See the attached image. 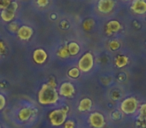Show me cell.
<instances>
[{"label":"cell","instance_id":"obj_1","mask_svg":"<svg viewBox=\"0 0 146 128\" xmlns=\"http://www.w3.org/2000/svg\"><path fill=\"white\" fill-rule=\"evenodd\" d=\"M59 100V93L55 88H52L47 83L41 86L38 92V102L41 105H54Z\"/></svg>","mask_w":146,"mask_h":128},{"label":"cell","instance_id":"obj_2","mask_svg":"<svg viewBox=\"0 0 146 128\" xmlns=\"http://www.w3.org/2000/svg\"><path fill=\"white\" fill-rule=\"evenodd\" d=\"M69 111V108L67 106L62 108H57L49 112L48 120L50 122L51 126L53 127H60L65 123L67 120V113Z\"/></svg>","mask_w":146,"mask_h":128},{"label":"cell","instance_id":"obj_3","mask_svg":"<svg viewBox=\"0 0 146 128\" xmlns=\"http://www.w3.org/2000/svg\"><path fill=\"white\" fill-rule=\"evenodd\" d=\"M139 108V102L135 97H127L121 102L120 104V110L123 112L124 114H128L131 115L134 114Z\"/></svg>","mask_w":146,"mask_h":128},{"label":"cell","instance_id":"obj_4","mask_svg":"<svg viewBox=\"0 0 146 128\" xmlns=\"http://www.w3.org/2000/svg\"><path fill=\"white\" fill-rule=\"evenodd\" d=\"M94 57L91 52H86L78 61V69L81 72H89L93 68Z\"/></svg>","mask_w":146,"mask_h":128},{"label":"cell","instance_id":"obj_5","mask_svg":"<svg viewBox=\"0 0 146 128\" xmlns=\"http://www.w3.org/2000/svg\"><path fill=\"white\" fill-rule=\"evenodd\" d=\"M36 112L37 110L32 106H24L17 111V120L21 123H27L34 117Z\"/></svg>","mask_w":146,"mask_h":128},{"label":"cell","instance_id":"obj_6","mask_svg":"<svg viewBox=\"0 0 146 128\" xmlns=\"http://www.w3.org/2000/svg\"><path fill=\"white\" fill-rule=\"evenodd\" d=\"M88 123L92 128H104L106 125V120L102 113L92 112L88 117Z\"/></svg>","mask_w":146,"mask_h":128},{"label":"cell","instance_id":"obj_7","mask_svg":"<svg viewBox=\"0 0 146 128\" xmlns=\"http://www.w3.org/2000/svg\"><path fill=\"white\" fill-rule=\"evenodd\" d=\"M58 93L60 96L70 98L75 93V87H74V85H73L71 82H63V83L59 86Z\"/></svg>","mask_w":146,"mask_h":128},{"label":"cell","instance_id":"obj_8","mask_svg":"<svg viewBox=\"0 0 146 128\" xmlns=\"http://www.w3.org/2000/svg\"><path fill=\"white\" fill-rule=\"evenodd\" d=\"M17 7H18L17 2H12V4L8 8L1 11V19L5 22H11L15 17V12L17 10Z\"/></svg>","mask_w":146,"mask_h":128},{"label":"cell","instance_id":"obj_9","mask_svg":"<svg viewBox=\"0 0 146 128\" xmlns=\"http://www.w3.org/2000/svg\"><path fill=\"white\" fill-rule=\"evenodd\" d=\"M115 2L113 0H99L97 3V8L101 13H109L113 10Z\"/></svg>","mask_w":146,"mask_h":128},{"label":"cell","instance_id":"obj_10","mask_svg":"<svg viewBox=\"0 0 146 128\" xmlns=\"http://www.w3.org/2000/svg\"><path fill=\"white\" fill-rule=\"evenodd\" d=\"M32 57H33V61H34L36 64L41 65V64H44L45 61L47 60V57H48V55H47L46 51H45L44 49L37 48V49H35V50L33 51Z\"/></svg>","mask_w":146,"mask_h":128},{"label":"cell","instance_id":"obj_11","mask_svg":"<svg viewBox=\"0 0 146 128\" xmlns=\"http://www.w3.org/2000/svg\"><path fill=\"white\" fill-rule=\"evenodd\" d=\"M131 10L135 14H145L146 13V1L145 0H133L131 4Z\"/></svg>","mask_w":146,"mask_h":128},{"label":"cell","instance_id":"obj_12","mask_svg":"<svg viewBox=\"0 0 146 128\" xmlns=\"http://www.w3.org/2000/svg\"><path fill=\"white\" fill-rule=\"evenodd\" d=\"M17 35L21 40H29L33 35V29L30 26L23 25V26H20L19 30L17 31Z\"/></svg>","mask_w":146,"mask_h":128},{"label":"cell","instance_id":"obj_13","mask_svg":"<svg viewBox=\"0 0 146 128\" xmlns=\"http://www.w3.org/2000/svg\"><path fill=\"white\" fill-rule=\"evenodd\" d=\"M122 29V25L120 24L119 21L117 20H111L106 24V27H105V33L110 36L111 34L115 32H118Z\"/></svg>","mask_w":146,"mask_h":128},{"label":"cell","instance_id":"obj_14","mask_svg":"<svg viewBox=\"0 0 146 128\" xmlns=\"http://www.w3.org/2000/svg\"><path fill=\"white\" fill-rule=\"evenodd\" d=\"M92 105H93V102L90 98L85 97L82 98L79 101V104H78V110L80 112H86V111H90L92 108Z\"/></svg>","mask_w":146,"mask_h":128},{"label":"cell","instance_id":"obj_15","mask_svg":"<svg viewBox=\"0 0 146 128\" xmlns=\"http://www.w3.org/2000/svg\"><path fill=\"white\" fill-rule=\"evenodd\" d=\"M129 62V58L127 56H124V55H119L115 58V66L118 68H122V67H125L126 65L128 64Z\"/></svg>","mask_w":146,"mask_h":128},{"label":"cell","instance_id":"obj_16","mask_svg":"<svg viewBox=\"0 0 146 128\" xmlns=\"http://www.w3.org/2000/svg\"><path fill=\"white\" fill-rule=\"evenodd\" d=\"M67 47H68L69 54L72 55V56H75V55H77L78 53H79V51H80L79 44H78L77 42H74V41H72V42H69L68 45H67Z\"/></svg>","mask_w":146,"mask_h":128},{"label":"cell","instance_id":"obj_17","mask_svg":"<svg viewBox=\"0 0 146 128\" xmlns=\"http://www.w3.org/2000/svg\"><path fill=\"white\" fill-rule=\"evenodd\" d=\"M57 56L60 57V58H68V57L70 56L67 45H64V46L60 47V48L57 50Z\"/></svg>","mask_w":146,"mask_h":128},{"label":"cell","instance_id":"obj_18","mask_svg":"<svg viewBox=\"0 0 146 128\" xmlns=\"http://www.w3.org/2000/svg\"><path fill=\"white\" fill-rule=\"evenodd\" d=\"M139 111V115H138V119L141 121L146 122V103H143L140 105V107L138 108Z\"/></svg>","mask_w":146,"mask_h":128},{"label":"cell","instance_id":"obj_19","mask_svg":"<svg viewBox=\"0 0 146 128\" xmlns=\"http://www.w3.org/2000/svg\"><path fill=\"white\" fill-rule=\"evenodd\" d=\"M80 72L81 71L78 69V67H73L68 70L67 75H68V77L72 78V79H76V78H78L80 76Z\"/></svg>","mask_w":146,"mask_h":128},{"label":"cell","instance_id":"obj_20","mask_svg":"<svg viewBox=\"0 0 146 128\" xmlns=\"http://www.w3.org/2000/svg\"><path fill=\"white\" fill-rule=\"evenodd\" d=\"M20 26L17 22H10L8 25V29L10 32H13V33H17V31L19 30Z\"/></svg>","mask_w":146,"mask_h":128},{"label":"cell","instance_id":"obj_21","mask_svg":"<svg viewBox=\"0 0 146 128\" xmlns=\"http://www.w3.org/2000/svg\"><path fill=\"white\" fill-rule=\"evenodd\" d=\"M109 48L112 51L118 50L120 48V42L118 40H111L109 42Z\"/></svg>","mask_w":146,"mask_h":128},{"label":"cell","instance_id":"obj_22","mask_svg":"<svg viewBox=\"0 0 146 128\" xmlns=\"http://www.w3.org/2000/svg\"><path fill=\"white\" fill-rule=\"evenodd\" d=\"M12 4V0H0V9L4 10Z\"/></svg>","mask_w":146,"mask_h":128},{"label":"cell","instance_id":"obj_23","mask_svg":"<svg viewBox=\"0 0 146 128\" xmlns=\"http://www.w3.org/2000/svg\"><path fill=\"white\" fill-rule=\"evenodd\" d=\"M63 128H76L75 121L72 119H68L65 121V123L63 124Z\"/></svg>","mask_w":146,"mask_h":128},{"label":"cell","instance_id":"obj_24","mask_svg":"<svg viewBox=\"0 0 146 128\" xmlns=\"http://www.w3.org/2000/svg\"><path fill=\"white\" fill-rule=\"evenodd\" d=\"M6 106V98L3 94L0 93V111H2Z\"/></svg>","mask_w":146,"mask_h":128},{"label":"cell","instance_id":"obj_25","mask_svg":"<svg viewBox=\"0 0 146 128\" xmlns=\"http://www.w3.org/2000/svg\"><path fill=\"white\" fill-rule=\"evenodd\" d=\"M47 84H48V85L50 86V87L55 88V89H56L57 83H56V81H55L54 77H50V78H49V81L47 82Z\"/></svg>","mask_w":146,"mask_h":128},{"label":"cell","instance_id":"obj_26","mask_svg":"<svg viewBox=\"0 0 146 128\" xmlns=\"http://www.w3.org/2000/svg\"><path fill=\"white\" fill-rule=\"evenodd\" d=\"M48 2H49V0H37V4H38V6H40V7L47 6Z\"/></svg>","mask_w":146,"mask_h":128},{"label":"cell","instance_id":"obj_27","mask_svg":"<svg viewBox=\"0 0 146 128\" xmlns=\"http://www.w3.org/2000/svg\"><path fill=\"white\" fill-rule=\"evenodd\" d=\"M5 51V45L2 41L0 40V53H4Z\"/></svg>","mask_w":146,"mask_h":128},{"label":"cell","instance_id":"obj_28","mask_svg":"<svg viewBox=\"0 0 146 128\" xmlns=\"http://www.w3.org/2000/svg\"><path fill=\"white\" fill-rule=\"evenodd\" d=\"M124 1H129V0H124Z\"/></svg>","mask_w":146,"mask_h":128},{"label":"cell","instance_id":"obj_29","mask_svg":"<svg viewBox=\"0 0 146 128\" xmlns=\"http://www.w3.org/2000/svg\"><path fill=\"white\" fill-rule=\"evenodd\" d=\"M0 128H2V126H1V125H0Z\"/></svg>","mask_w":146,"mask_h":128}]
</instances>
